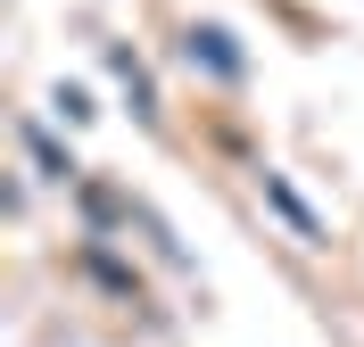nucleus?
Instances as JSON below:
<instances>
[{"instance_id":"obj_1","label":"nucleus","mask_w":364,"mask_h":347,"mask_svg":"<svg viewBox=\"0 0 364 347\" xmlns=\"http://www.w3.org/2000/svg\"><path fill=\"white\" fill-rule=\"evenodd\" d=\"M191 58H207L215 75H232V67H240V58L224 50V33H191Z\"/></svg>"}]
</instances>
